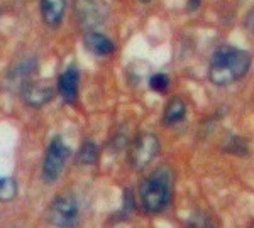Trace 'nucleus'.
<instances>
[{"instance_id": "nucleus-3", "label": "nucleus", "mask_w": 254, "mask_h": 228, "mask_svg": "<svg viewBox=\"0 0 254 228\" xmlns=\"http://www.w3.org/2000/svg\"><path fill=\"white\" fill-rule=\"evenodd\" d=\"M73 14L81 29L93 31L109 15L105 0H73Z\"/></svg>"}, {"instance_id": "nucleus-7", "label": "nucleus", "mask_w": 254, "mask_h": 228, "mask_svg": "<svg viewBox=\"0 0 254 228\" xmlns=\"http://www.w3.org/2000/svg\"><path fill=\"white\" fill-rule=\"evenodd\" d=\"M22 100L31 107H43L49 103L55 96V85L49 80L41 81H26L22 85Z\"/></svg>"}, {"instance_id": "nucleus-15", "label": "nucleus", "mask_w": 254, "mask_h": 228, "mask_svg": "<svg viewBox=\"0 0 254 228\" xmlns=\"http://www.w3.org/2000/svg\"><path fill=\"white\" fill-rule=\"evenodd\" d=\"M244 24H246V27H248L249 31H253V32H254V7H253L251 10H249V14L246 15Z\"/></svg>"}, {"instance_id": "nucleus-8", "label": "nucleus", "mask_w": 254, "mask_h": 228, "mask_svg": "<svg viewBox=\"0 0 254 228\" xmlns=\"http://www.w3.org/2000/svg\"><path fill=\"white\" fill-rule=\"evenodd\" d=\"M78 87H80V75L75 66L66 68L58 78V91L66 103H75L78 98Z\"/></svg>"}, {"instance_id": "nucleus-13", "label": "nucleus", "mask_w": 254, "mask_h": 228, "mask_svg": "<svg viewBox=\"0 0 254 228\" xmlns=\"http://www.w3.org/2000/svg\"><path fill=\"white\" fill-rule=\"evenodd\" d=\"M17 194V182L12 178H0V201H10Z\"/></svg>"}, {"instance_id": "nucleus-1", "label": "nucleus", "mask_w": 254, "mask_h": 228, "mask_svg": "<svg viewBox=\"0 0 254 228\" xmlns=\"http://www.w3.org/2000/svg\"><path fill=\"white\" fill-rule=\"evenodd\" d=\"M251 68V56L234 46H220L214 52L208 68V78L217 87H225L241 80Z\"/></svg>"}, {"instance_id": "nucleus-12", "label": "nucleus", "mask_w": 254, "mask_h": 228, "mask_svg": "<svg viewBox=\"0 0 254 228\" xmlns=\"http://www.w3.org/2000/svg\"><path fill=\"white\" fill-rule=\"evenodd\" d=\"M97 159H98V147H97L95 142H92V140L83 142V145H81L78 150V156H76L78 164L92 166L97 162Z\"/></svg>"}, {"instance_id": "nucleus-6", "label": "nucleus", "mask_w": 254, "mask_h": 228, "mask_svg": "<svg viewBox=\"0 0 254 228\" xmlns=\"http://www.w3.org/2000/svg\"><path fill=\"white\" fill-rule=\"evenodd\" d=\"M49 220L56 228H75L78 222V203L69 194L58 196L49 210Z\"/></svg>"}, {"instance_id": "nucleus-9", "label": "nucleus", "mask_w": 254, "mask_h": 228, "mask_svg": "<svg viewBox=\"0 0 254 228\" xmlns=\"http://www.w3.org/2000/svg\"><path fill=\"white\" fill-rule=\"evenodd\" d=\"M83 41H85V47L97 56H109L116 51V46H114L112 39L107 38L105 34H102V32L88 31L87 34H85Z\"/></svg>"}, {"instance_id": "nucleus-5", "label": "nucleus", "mask_w": 254, "mask_h": 228, "mask_svg": "<svg viewBox=\"0 0 254 228\" xmlns=\"http://www.w3.org/2000/svg\"><path fill=\"white\" fill-rule=\"evenodd\" d=\"M159 152V140L154 134L142 132L136 137V140L130 145L129 161L134 169L141 171L153 162V159L158 156Z\"/></svg>"}, {"instance_id": "nucleus-11", "label": "nucleus", "mask_w": 254, "mask_h": 228, "mask_svg": "<svg viewBox=\"0 0 254 228\" xmlns=\"http://www.w3.org/2000/svg\"><path fill=\"white\" fill-rule=\"evenodd\" d=\"M185 113H187V103L180 96H173L166 103L165 112H163V124L166 125L178 124V122L183 120Z\"/></svg>"}, {"instance_id": "nucleus-10", "label": "nucleus", "mask_w": 254, "mask_h": 228, "mask_svg": "<svg viewBox=\"0 0 254 228\" xmlns=\"http://www.w3.org/2000/svg\"><path fill=\"white\" fill-rule=\"evenodd\" d=\"M66 0H41V15L49 27H58L63 19Z\"/></svg>"}, {"instance_id": "nucleus-14", "label": "nucleus", "mask_w": 254, "mask_h": 228, "mask_svg": "<svg viewBox=\"0 0 254 228\" xmlns=\"http://www.w3.org/2000/svg\"><path fill=\"white\" fill-rule=\"evenodd\" d=\"M149 87L153 88L154 91L163 93L170 87V78H168L166 75H163V73H156V75H153L149 78Z\"/></svg>"}, {"instance_id": "nucleus-16", "label": "nucleus", "mask_w": 254, "mask_h": 228, "mask_svg": "<svg viewBox=\"0 0 254 228\" xmlns=\"http://www.w3.org/2000/svg\"><path fill=\"white\" fill-rule=\"evenodd\" d=\"M200 7V0H188V3H187V9L190 10V12H193L196 10Z\"/></svg>"}, {"instance_id": "nucleus-4", "label": "nucleus", "mask_w": 254, "mask_h": 228, "mask_svg": "<svg viewBox=\"0 0 254 228\" xmlns=\"http://www.w3.org/2000/svg\"><path fill=\"white\" fill-rule=\"evenodd\" d=\"M69 157V147L63 142L60 136H56L48 145V150L44 154L43 161V179L46 182H55L61 176Z\"/></svg>"}, {"instance_id": "nucleus-2", "label": "nucleus", "mask_w": 254, "mask_h": 228, "mask_svg": "<svg viewBox=\"0 0 254 228\" xmlns=\"http://www.w3.org/2000/svg\"><path fill=\"white\" fill-rule=\"evenodd\" d=\"M139 198L142 208L147 213H159L170 201V174L165 169H158L146 178L139 186Z\"/></svg>"}, {"instance_id": "nucleus-17", "label": "nucleus", "mask_w": 254, "mask_h": 228, "mask_svg": "<svg viewBox=\"0 0 254 228\" xmlns=\"http://www.w3.org/2000/svg\"><path fill=\"white\" fill-rule=\"evenodd\" d=\"M142 3H147V2H151V0H141Z\"/></svg>"}]
</instances>
